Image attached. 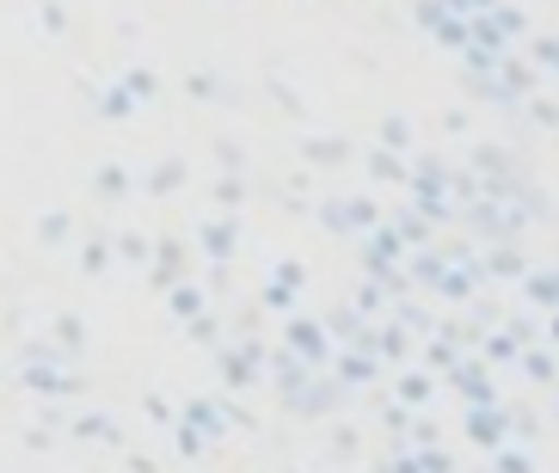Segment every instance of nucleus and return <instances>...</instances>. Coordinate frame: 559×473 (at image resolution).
I'll return each mask as SVG.
<instances>
[{
    "label": "nucleus",
    "instance_id": "f257e3e1",
    "mask_svg": "<svg viewBox=\"0 0 559 473\" xmlns=\"http://www.w3.org/2000/svg\"><path fill=\"white\" fill-rule=\"evenodd\" d=\"M345 400H350L345 381L332 376V369H313L296 393H283V412H289V418H338Z\"/></svg>",
    "mask_w": 559,
    "mask_h": 473
},
{
    "label": "nucleus",
    "instance_id": "f03ea898",
    "mask_svg": "<svg viewBox=\"0 0 559 473\" xmlns=\"http://www.w3.org/2000/svg\"><path fill=\"white\" fill-rule=\"evenodd\" d=\"M388 215L376 210V197H326L320 203V228H332V234H369V228H381Z\"/></svg>",
    "mask_w": 559,
    "mask_h": 473
},
{
    "label": "nucleus",
    "instance_id": "7ed1b4c3",
    "mask_svg": "<svg viewBox=\"0 0 559 473\" xmlns=\"http://www.w3.org/2000/svg\"><path fill=\"white\" fill-rule=\"evenodd\" d=\"M264 351H271V344L240 339L234 351H222V357H215V376L228 381L234 393H240V388H259V381H264Z\"/></svg>",
    "mask_w": 559,
    "mask_h": 473
},
{
    "label": "nucleus",
    "instance_id": "20e7f679",
    "mask_svg": "<svg viewBox=\"0 0 559 473\" xmlns=\"http://www.w3.org/2000/svg\"><path fill=\"white\" fill-rule=\"evenodd\" d=\"M283 344H289V351H296L308 369H332V351H338V344L326 339V327H320V320H308V314H289Z\"/></svg>",
    "mask_w": 559,
    "mask_h": 473
},
{
    "label": "nucleus",
    "instance_id": "39448f33",
    "mask_svg": "<svg viewBox=\"0 0 559 473\" xmlns=\"http://www.w3.org/2000/svg\"><path fill=\"white\" fill-rule=\"evenodd\" d=\"M449 381H455V393H461V406H498L504 393H498V381H492V369L467 351V357L449 369Z\"/></svg>",
    "mask_w": 559,
    "mask_h": 473
},
{
    "label": "nucleus",
    "instance_id": "423d86ee",
    "mask_svg": "<svg viewBox=\"0 0 559 473\" xmlns=\"http://www.w3.org/2000/svg\"><path fill=\"white\" fill-rule=\"evenodd\" d=\"M332 376L345 381L350 393L381 388V357L376 351H357V344H338V351H332Z\"/></svg>",
    "mask_w": 559,
    "mask_h": 473
},
{
    "label": "nucleus",
    "instance_id": "0eeeda50",
    "mask_svg": "<svg viewBox=\"0 0 559 473\" xmlns=\"http://www.w3.org/2000/svg\"><path fill=\"white\" fill-rule=\"evenodd\" d=\"M185 277H191V246L173 240V234H166V240H154V252H148V283H154V289H173V283H185Z\"/></svg>",
    "mask_w": 559,
    "mask_h": 473
},
{
    "label": "nucleus",
    "instance_id": "6e6552de",
    "mask_svg": "<svg viewBox=\"0 0 559 473\" xmlns=\"http://www.w3.org/2000/svg\"><path fill=\"white\" fill-rule=\"evenodd\" d=\"M198 246H203V259L210 264H234L240 259V228H234V215H210L198 228Z\"/></svg>",
    "mask_w": 559,
    "mask_h": 473
},
{
    "label": "nucleus",
    "instance_id": "1a4fd4ad",
    "mask_svg": "<svg viewBox=\"0 0 559 473\" xmlns=\"http://www.w3.org/2000/svg\"><path fill=\"white\" fill-rule=\"evenodd\" d=\"M479 264H486V277L492 283H523L535 264L516 252V240H498V246H479Z\"/></svg>",
    "mask_w": 559,
    "mask_h": 473
},
{
    "label": "nucleus",
    "instance_id": "9d476101",
    "mask_svg": "<svg viewBox=\"0 0 559 473\" xmlns=\"http://www.w3.org/2000/svg\"><path fill=\"white\" fill-rule=\"evenodd\" d=\"M467 442H479L492 456L498 442H510V425H504V400L498 406H467Z\"/></svg>",
    "mask_w": 559,
    "mask_h": 473
},
{
    "label": "nucleus",
    "instance_id": "9b49d317",
    "mask_svg": "<svg viewBox=\"0 0 559 473\" xmlns=\"http://www.w3.org/2000/svg\"><path fill=\"white\" fill-rule=\"evenodd\" d=\"M467 166H474L479 179H510V173H523L516 147H504V142H479L474 154H467Z\"/></svg>",
    "mask_w": 559,
    "mask_h": 473
},
{
    "label": "nucleus",
    "instance_id": "f8f14e48",
    "mask_svg": "<svg viewBox=\"0 0 559 473\" xmlns=\"http://www.w3.org/2000/svg\"><path fill=\"white\" fill-rule=\"evenodd\" d=\"M179 418H185V425H198L210 442H222V437L234 430V425H228V400H191V406H185Z\"/></svg>",
    "mask_w": 559,
    "mask_h": 473
},
{
    "label": "nucleus",
    "instance_id": "ddd939ff",
    "mask_svg": "<svg viewBox=\"0 0 559 473\" xmlns=\"http://www.w3.org/2000/svg\"><path fill=\"white\" fill-rule=\"evenodd\" d=\"M394 400H400V406H412V412H430V400H437V376H430V369H400Z\"/></svg>",
    "mask_w": 559,
    "mask_h": 473
},
{
    "label": "nucleus",
    "instance_id": "4468645a",
    "mask_svg": "<svg viewBox=\"0 0 559 473\" xmlns=\"http://www.w3.org/2000/svg\"><path fill=\"white\" fill-rule=\"evenodd\" d=\"M376 357H381V369H406L412 363V332L400 327V320L376 327Z\"/></svg>",
    "mask_w": 559,
    "mask_h": 473
},
{
    "label": "nucleus",
    "instance_id": "2eb2a0df",
    "mask_svg": "<svg viewBox=\"0 0 559 473\" xmlns=\"http://www.w3.org/2000/svg\"><path fill=\"white\" fill-rule=\"evenodd\" d=\"M443 271H449V259L437 252V246H418L406 259V277H412V289H437L443 283Z\"/></svg>",
    "mask_w": 559,
    "mask_h": 473
},
{
    "label": "nucleus",
    "instance_id": "dca6fc26",
    "mask_svg": "<svg viewBox=\"0 0 559 473\" xmlns=\"http://www.w3.org/2000/svg\"><path fill=\"white\" fill-rule=\"evenodd\" d=\"M523 301L535 314H559V271H528V277H523Z\"/></svg>",
    "mask_w": 559,
    "mask_h": 473
},
{
    "label": "nucleus",
    "instance_id": "f3484780",
    "mask_svg": "<svg viewBox=\"0 0 559 473\" xmlns=\"http://www.w3.org/2000/svg\"><path fill=\"white\" fill-rule=\"evenodd\" d=\"M301 154H308V166H350V142L345 135H308V142H301Z\"/></svg>",
    "mask_w": 559,
    "mask_h": 473
},
{
    "label": "nucleus",
    "instance_id": "a211bd4d",
    "mask_svg": "<svg viewBox=\"0 0 559 473\" xmlns=\"http://www.w3.org/2000/svg\"><path fill=\"white\" fill-rule=\"evenodd\" d=\"M394 301H400V308H394V320L412 332V339H430V332H437V308H425L418 295H394Z\"/></svg>",
    "mask_w": 559,
    "mask_h": 473
},
{
    "label": "nucleus",
    "instance_id": "6ab92c4d",
    "mask_svg": "<svg viewBox=\"0 0 559 473\" xmlns=\"http://www.w3.org/2000/svg\"><path fill=\"white\" fill-rule=\"evenodd\" d=\"M516 369H523L528 381H542V388H559V357L547 344H528L523 357H516Z\"/></svg>",
    "mask_w": 559,
    "mask_h": 473
},
{
    "label": "nucleus",
    "instance_id": "aec40b11",
    "mask_svg": "<svg viewBox=\"0 0 559 473\" xmlns=\"http://www.w3.org/2000/svg\"><path fill=\"white\" fill-rule=\"evenodd\" d=\"M388 228L406 240V252H418V246H437V228H430L418 210H394V222H388Z\"/></svg>",
    "mask_w": 559,
    "mask_h": 473
},
{
    "label": "nucleus",
    "instance_id": "412c9836",
    "mask_svg": "<svg viewBox=\"0 0 559 473\" xmlns=\"http://www.w3.org/2000/svg\"><path fill=\"white\" fill-rule=\"evenodd\" d=\"M135 105H142V98H135L123 81H117V86H105V93H99V123H130V117H135Z\"/></svg>",
    "mask_w": 559,
    "mask_h": 473
},
{
    "label": "nucleus",
    "instance_id": "4be33fe9",
    "mask_svg": "<svg viewBox=\"0 0 559 473\" xmlns=\"http://www.w3.org/2000/svg\"><path fill=\"white\" fill-rule=\"evenodd\" d=\"M486 25H492L504 44H516V37H528V13L523 7H504V0H492V13H486Z\"/></svg>",
    "mask_w": 559,
    "mask_h": 473
},
{
    "label": "nucleus",
    "instance_id": "5701e85b",
    "mask_svg": "<svg viewBox=\"0 0 559 473\" xmlns=\"http://www.w3.org/2000/svg\"><path fill=\"white\" fill-rule=\"evenodd\" d=\"M461 357H467V351H461V344H449L443 332H430V339H425V369H430V376H449Z\"/></svg>",
    "mask_w": 559,
    "mask_h": 473
},
{
    "label": "nucleus",
    "instance_id": "b1692460",
    "mask_svg": "<svg viewBox=\"0 0 559 473\" xmlns=\"http://www.w3.org/2000/svg\"><path fill=\"white\" fill-rule=\"evenodd\" d=\"M166 295H173L166 308L179 314V320H198V314L210 308V295H203V289H198V283H191V277H185V283H173V289H166Z\"/></svg>",
    "mask_w": 559,
    "mask_h": 473
},
{
    "label": "nucleus",
    "instance_id": "393cba45",
    "mask_svg": "<svg viewBox=\"0 0 559 473\" xmlns=\"http://www.w3.org/2000/svg\"><path fill=\"white\" fill-rule=\"evenodd\" d=\"M50 339L62 344L68 357H81V351H86V320H81V314H56V327H50Z\"/></svg>",
    "mask_w": 559,
    "mask_h": 473
},
{
    "label": "nucleus",
    "instance_id": "a878e982",
    "mask_svg": "<svg viewBox=\"0 0 559 473\" xmlns=\"http://www.w3.org/2000/svg\"><path fill=\"white\" fill-rule=\"evenodd\" d=\"M148 252H154V240H148V234H135V228H123L111 240V259L117 264H148Z\"/></svg>",
    "mask_w": 559,
    "mask_h": 473
},
{
    "label": "nucleus",
    "instance_id": "bb28decb",
    "mask_svg": "<svg viewBox=\"0 0 559 473\" xmlns=\"http://www.w3.org/2000/svg\"><path fill=\"white\" fill-rule=\"evenodd\" d=\"M240 203H247V173H222V179H215V210L240 215Z\"/></svg>",
    "mask_w": 559,
    "mask_h": 473
},
{
    "label": "nucleus",
    "instance_id": "cd10ccee",
    "mask_svg": "<svg viewBox=\"0 0 559 473\" xmlns=\"http://www.w3.org/2000/svg\"><path fill=\"white\" fill-rule=\"evenodd\" d=\"M369 173L381 185H406V161H400L394 147H369Z\"/></svg>",
    "mask_w": 559,
    "mask_h": 473
},
{
    "label": "nucleus",
    "instance_id": "c85d7f7f",
    "mask_svg": "<svg viewBox=\"0 0 559 473\" xmlns=\"http://www.w3.org/2000/svg\"><path fill=\"white\" fill-rule=\"evenodd\" d=\"M179 185H185V161H160L148 173V185H142V191H148V197H173Z\"/></svg>",
    "mask_w": 559,
    "mask_h": 473
},
{
    "label": "nucleus",
    "instance_id": "c756f323",
    "mask_svg": "<svg viewBox=\"0 0 559 473\" xmlns=\"http://www.w3.org/2000/svg\"><path fill=\"white\" fill-rule=\"evenodd\" d=\"M492 468H498V473H535V456H528L523 442H498V449H492Z\"/></svg>",
    "mask_w": 559,
    "mask_h": 473
},
{
    "label": "nucleus",
    "instance_id": "7c9ffc66",
    "mask_svg": "<svg viewBox=\"0 0 559 473\" xmlns=\"http://www.w3.org/2000/svg\"><path fill=\"white\" fill-rule=\"evenodd\" d=\"M498 327H504L510 339H516V351H528V344H542V320H535V314H504Z\"/></svg>",
    "mask_w": 559,
    "mask_h": 473
},
{
    "label": "nucleus",
    "instance_id": "2f4dec72",
    "mask_svg": "<svg viewBox=\"0 0 559 473\" xmlns=\"http://www.w3.org/2000/svg\"><path fill=\"white\" fill-rule=\"evenodd\" d=\"M516 111H523L528 123H542V130H559V105H554V98H542V93L516 98Z\"/></svg>",
    "mask_w": 559,
    "mask_h": 473
},
{
    "label": "nucleus",
    "instance_id": "473e14b6",
    "mask_svg": "<svg viewBox=\"0 0 559 473\" xmlns=\"http://www.w3.org/2000/svg\"><path fill=\"white\" fill-rule=\"evenodd\" d=\"M173 437H179V456H185V461H203V456H210V437H203L198 425H185V418H173Z\"/></svg>",
    "mask_w": 559,
    "mask_h": 473
},
{
    "label": "nucleus",
    "instance_id": "72a5a7b5",
    "mask_svg": "<svg viewBox=\"0 0 559 473\" xmlns=\"http://www.w3.org/2000/svg\"><path fill=\"white\" fill-rule=\"evenodd\" d=\"M81 271H86V277H99V271H111V240H105V234H93V240L81 246Z\"/></svg>",
    "mask_w": 559,
    "mask_h": 473
},
{
    "label": "nucleus",
    "instance_id": "f704fd0d",
    "mask_svg": "<svg viewBox=\"0 0 559 473\" xmlns=\"http://www.w3.org/2000/svg\"><path fill=\"white\" fill-rule=\"evenodd\" d=\"M350 308H357V314H369V320H376V314L388 308V289H381L376 277H362V283H357V295H350Z\"/></svg>",
    "mask_w": 559,
    "mask_h": 473
},
{
    "label": "nucleus",
    "instance_id": "c9c22d12",
    "mask_svg": "<svg viewBox=\"0 0 559 473\" xmlns=\"http://www.w3.org/2000/svg\"><path fill=\"white\" fill-rule=\"evenodd\" d=\"M99 197H130L135 191V179H130V166H99Z\"/></svg>",
    "mask_w": 559,
    "mask_h": 473
},
{
    "label": "nucleus",
    "instance_id": "e433bc0d",
    "mask_svg": "<svg viewBox=\"0 0 559 473\" xmlns=\"http://www.w3.org/2000/svg\"><path fill=\"white\" fill-rule=\"evenodd\" d=\"M68 234H74V215H62V210H56V215H44V222H37V240H44V246H62Z\"/></svg>",
    "mask_w": 559,
    "mask_h": 473
},
{
    "label": "nucleus",
    "instance_id": "4c0bfd02",
    "mask_svg": "<svg viewBox=\"0 0 559 473\" xmlns=\"http://www.w3.org/2000/svg\"><path fill=\"white\" fill-rule=\"evenodd\" d=\"M271 98H277V111L289 117V123H301V117H308V105L296 98V86H289V81H271Z\"/></svg>",
    "mask_w": 559,
    "mask_h": 473
},
{
    "label": "nucleus",
    "instance_id": "58836bf2",
    "mask_svg": "<svg viewBox=\"0 0 559 473\" xmlns=\"http://www.w3.org/2000/svg\"><path fill=\"white\" fill-rule=\"evenodd\" d=\"M68 430H74V437H99V442H117V425H111V418H99V412H86V418H74Z\"/></svg>",
    "mask_w": 559,
    "mask_h": 473
},
{
    "label": "nucleus",
    "instance_id": "ea45409f",
    "mask_svg": "<svg viewBox=\"0 0 559 473\" xmlns=\"http://www.w3.org/2000/svg\"><path fill=\"white\" fill-rule=\"evenodd\" d=\"M418 456V473H461L455 456H443V442H430V449H412Z\"/></svg>",
    "mask_w": 559,
    "mask_h": 473
},
{
    "label": "nucleus",
    "instance_id": "a19ab883",
    "mask_svg": "<svg viewBox=\"0 0 559 473\" xmlns=\"http://www.w3.org/2000/svg\"><path fill=\"white\" fill-rule=\"evenodd\" d=\"M185 332H191V339H198V344H215V339H222V332H228V327H222V314H210V308H203L198 320H185Z\"/></svg>",
    "mask_w": 559,
    "mask_h": 473
},
{
    "label": "nucleus",
    "instance_id": "79ce46f5",
    "mask_svg": "<svg viewBox=\"0 0 559 473\" xmlns=\"http://www.w3.org/2000/svg\"><path fill=\"white\" fill-rule=\"evenodd\" d=\"M528 56H535V74H559V37H535V49H528Z\"/></svg>",
    "mask_w": 559,
    "mask_h": 473
},
{
    "label": "nucleus",
    "instance_id": "37998d69",
    "mask_svg": "<svg viewBox=\"0 0 559 473\" xmlns=\"http://www.w3.org/2000/svg\"><path fill=\"white\" fill-rule=\"evenodd\" d=\"M264 314H296V289L289 283H264Z\"/></svg>",
    "mask_w": 559,
    "mask_h": 473
},
{
    "label": "nucleus",
    "instance_id": "c03bdc74",
    "mask_svg": "<svg viewBox=\"0 0 559 473\" xmlns=\"http://www.w3.org/2000/svg\"><path fill=\"white\" fill-rule=\"evenodd\" d=\"M381 147H394V154H406V147H412L406 117H388V123H381Z\"/></svg>",
    "mask_w": 559,
    "mask_h": 473
},
{
    "label": "nucleus",
    "instance_id": "a18cd8bd",
    "mask_svg": "<svg viewBox=\"0 0 559 473\" xmlns=\"http://www.w3.org/2000/svg\"><path fill=\"white\" fill-rule=\"evenodd\" d=\"M215 161H222V173H247V147L240 142H215Z\"/></svg>",
    "mask_w": 559,
    "mask_h": 473
},
{
    "label": "nucleus",
    "instance_id": "49530a36",
    "mask_svg": "<svg viewBox=\"0 0 559 473\" xmlns=\"http://www.w3.org/2000/svg\"><path fill=\"white\" fill-rule=\"evenodd\" d=\"M412 19H418L425 32H437V25L449 19V7H443V0H418V7H412Z\"/></svg>",
    "mask_w": 559,
    "mask_h": 473
},
{
    "label": "nucleus",
    "instance_id": "de8ad7c7",
    "mask_svg": "<svg viewBox=\"0 0 559 473\" xmlns=\"http://www.w3.org/2000/svg\"><path fill=\"white\" fill-rule=\"evenodd\" d=\"M123 86H130L135 98H154V93H160V81H154L148 68H130V74H123Z\"/></svg>",
    "mask_w": 559,
    "mask_h": 473
},
{
    "label": "nucleus",
    "instance_id": "09e8293b",
    "mask_svg": "<svg viewBox=\"0 0 559 473\" xmlns=\"http://www.w3.org/2000/svg\"><path fill=\"white\" fill-rule=\"evenodd\" d=\"M332 456H338V461H357V430H350V425L332 430Z\"/></svg>",
    "mask_w": 559,
    "mask_h": 473
},
{
    "label": "nucleus",
    "instance_id": "8fccbe9b",
    "mask_svg": "<svg viewBox=\"0 0 559 473\" xmlns=\"http://www.w3.org/2000/svg\"><path fill=\"white\" fill-rule=\"evenodd\" d=\"M455 19H479V13H492V0H443Z\"/></svg>",
    "mask_w": 559,
    "mask_h": 473
},
{
    "label": "nucleus",
    "instance_id": "3c124183",
    "mask_svg": "<svg viewBox=\"0 0 559 473\" xmlns=\"http://www.w3.org/2000/svg\"><path fill=\"white\" fill-rule=\"evenodd\" d=\"M44 32H56V37L68 32V13H62V0H44Z\"/></svg>",
    "mask_w": 559,
    "mask_h": 473
},
{
    "label": "nucleus",
    "instance_id": "603ef678",
    "mask_svg": "<svg viewBox=\"0 0 559 473\" xmlns=\"http://www.w3.org/2000/svg\"><path fill=\"white\" fill-rule=\"evenodd\" d=\"M142 412H148V418H154V425H173V418H179V412H173V406H166V400H160V393H148V406H142Z\"/></svg>",
    "mask_w": 559,
    "mask_h": 473
},
{
    "label": "nucleus",
    "instance_id": "864d4df0",
    "mask_svg": "<svg viewBox=\"0 0 559 473\" xmlns=\"http://www.w3.org/2000/svg\"><path fill=\"white\" fill-rule=\"evenodd\" d=\"M277 283H289V289H301V283H308V271H301V264H277Z\"/></svg>",
    "mask_w": 559,
    "mask_h": 473
},
{
    "label": "nucleus",
    "instance_id": "5fc2aeb1",
    "mask_svg": "<svg viewBox=\"0 0 559 473\" xmlns=\"http://www.w3.org/2000/svg\"><path fill=\"white\" fill-rule=\"evenodd\" d=\"M547 344L559 351V314H547Z\"/></svg>",
    "mask_w": 559,
    "mask_h": 473
},
{
    "label": "nucleus",
    "instance_id": "6e6d98bb",
    "mask_svg": "<svg viewBox=\"0 0 559 473\" xmlns=\"http://www.w3.org/2000/svg\"><path fill=\"white\" fill-rule=\"evenodd\" d=\"M461 473H498V468H461Z\"/></svg>",
    "mask_w": 559,
    "mask_h": 473
},
{
    "label": "nucleus",
    "instance_id": "4d7b16f0",
    "mask_svg": "<svg viewBox=\"0 0 559 473\" xmlns=\"http://www.w3.org/2000/svg\"><path fill=\"white\" fill-rule=\"evenodd\" d=\"M554 412H559V406H554Z\"/></svg>",
    "mask_w": 559,
    "mask_h": 473
}]
</instances>
